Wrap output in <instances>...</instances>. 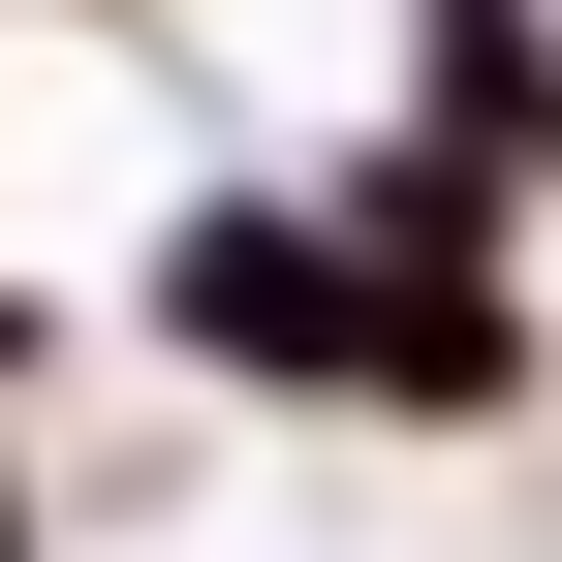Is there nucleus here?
<instances>
[{"label":"nucleus","mask_w":562,"mask_h":562,"mask_svg":"<svg viewBox=\"0 0 562 562\" xmlns=\"http://www.w3.org/2000/svg\"><path fill=\"white\" fill-rule=\"evenodd\" d=\"M125 313H157V375L188 406H375V220L344 188H250V157H188L157 220H125Z\"/></svg>","instance_id":"f257e3e1"},{"label":"nucleus","mask_w":562,"mask_h":562,"mask_svg":"<svg viewBox=\"0 0 562 562\" xmlns=\"http://www.w3.org/2000/svg\"><path fill=\"white\" fill-rule=\"evenodd\" d=\"M406 125L501 157V188H562V0H406Z\"/></svg>","instance_id":"f03ea898"},{"label":"nucleus","mask_w":562,"mask_h":562,"mask_svg":"<svg viewBox=\"0 0 562 562\" xmlns=\"http://www.w3.org/2000/svg\"><path fill=\"white\" fill-rule=\"evenodd\" d=\"M0 562H63V501H32V375H0Z\"/></svg>","instance_id":"7ed1b4c3"}]
</instances>
